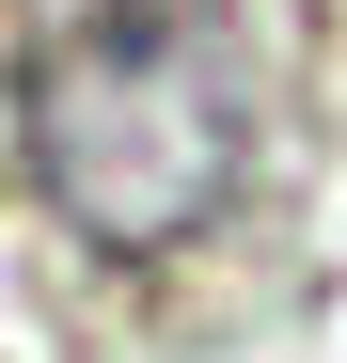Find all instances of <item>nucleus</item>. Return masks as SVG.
<instances>
[{
	"mask_svg": "<svg viewBox=\"0 0 347 363\" xmlns=\"http://www.w3.org/2000/svg\"><path fill=\"white\" fill-rule=\"evenodd\" d=\"M16 158L95 253H174L253 174L237 0H0Z\"/></svg>",
	"mask_w": 347,
	"mask_h": 363,
	"instance_id": "1",
	"label": "nucleus"
}]
</instances>
